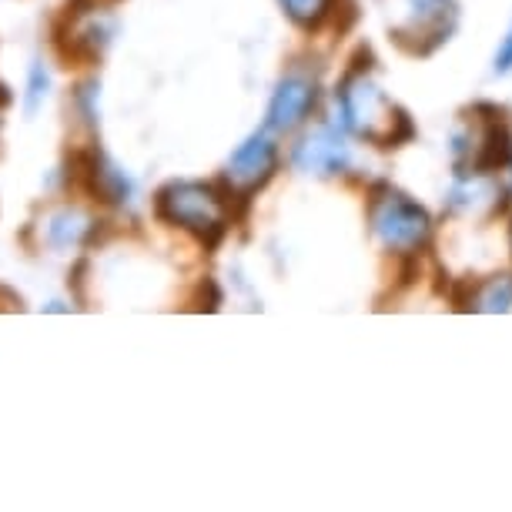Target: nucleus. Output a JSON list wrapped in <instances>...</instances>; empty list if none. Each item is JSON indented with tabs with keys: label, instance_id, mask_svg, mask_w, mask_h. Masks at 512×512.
Listing matches in <instances>:
<instances>
[{
	"label": "nucleus",
	"instance_id": "f257e3e1",
	"mask_svg": "<svg viewBox=\"0 0 512 512\" xmlns=\"http://www.w3.org/2000/svg\"><path fill=\"white\" fill-rule=\"evenodd\" d=\"M338 104H342L345 128L375 148H399V144L415 138L409 114L372 81L369 64L362 67L355 61L349 67L342 88H338Z\"/></svg>",
	"mask_w": 512,
	"mask_h": 512
},
{
	"label": "nucleus",
	"instance_id": "f03ea898",
	"mask_svg": "<svg viewBox=\"0 0 512 512\" xmlns=\"http://www.w3.org/2000/svg\"><path fill=\"white\" fill-rule=\"evenodd\" d=\"M154 211L164 225L191 231L195 238L215 248L228 228V205L211 185L201 181H171L154 198Z\"/></svg>",
	"mask_w": 512,
	"mask_h": 512
},
{
	"label": "nucleus",
	"instance_id": "7ed1b4c3",
	"mask_svg": "<svg viewBox=\"0 0 512 512\" xmlns=\"http://www.w3.org/2000/svg\"><path fill=\"white\" fill-rule=\"evenodd\" d=\"M369 225L375 238L389 251L409 255L419 251L432 235V218L422 205H415L409 195L395 191L389 185H379L369 198Z\"/></svg>",
	"mask_w": 512,
	"mask_h": 512
},
{
	"label": "nucleus",
	"instance_id": "20e7f679",
	"mask_svg": "<svg viewBox=\"0 0 512 512\" xmlns=\"http://www.w3.org/2000/svg\"><path fill=\"white\" fill-rule=\"evenodd\" d=\"M111 41V21L98 14L94 0H67L54 21V47L67 64H94Z\"/></svg>",
	"mask_w": 512,
	"mask_h": 512
},
{
	"label": "nucleus",
	"instance_id": "39448f33",
	"mask_svg": "<svg viewBox=\"0 0 512 512\" xmlns=\"http://www.w3.org/2000/svg\"><path fill=\"white\" fill-rule=\"evenodd\" d=\"M456 154L472 175L499 171L512 154V138H509V128H506V121H502V114L496 108H489V104L472 108L469 131L459 134Z\"/></svg>",
	"mask_w": 512,
	"mask_h": 512
},
{
	"label": "nucleus",
	"instance_id": "423d86ee",
	"mask_svg": "<svg viewBox=\"0 0 512 512\" xmlns=\"http://www.w3.org/2000/svg\"><path fill=\"white\" fill-rule=\"evenodd\" d=\"M456 4L452 0H439V4L412 7V14L402 24L392 27V41L402 47L405 54L429 57L449 41V34L456 31Z\"/></svg>",
	"mask_w": 512,
	"mask_h": 512
},
{
	"label": "nucleus",
	"instance_id": "0eeeda50",
	"mask_svg": "<svg viewBox=\"0 0 512 512\" xmlns=\"http://www.w3.org/2000/svg\"><path fill=\"white\" fill-rule=\"evenodd\" d=\"M67 178L81 191H88L94 201H104V205H121V201H128L131 195V181L94 148L71 154V171H67Z\"/></svg>",
	"mask_w": 512,
	"mask_h": 512
},
{
	"label": "nucleus",
	"instance_id": "6e6552de",
	"mask_svg": "<svg viewBox=\"0 0 512 512\" xmlns=\"http://www.w3.org/2000/svg\"><path fill=\"white\" fill-rule=\"evenodd\" d=\"M278 151L268 134H251L245 144H238V151L228 158V181L238 191H255L262 188L275 171Z\"/></svg>",
	"mask_w": 512,
	"mask_h": 512
},
{
	"label": "nucleus",
	"instance_id": "1a4fd4ad",
	"mask_svg": "<svg viewBox=\"0 0 512 512\" xmlns=\"http://www.w3.org/2000/svg\"><path fill=\"white\" fill-rule=\"evenodd\" d=\"M292 161L305 175L328 178V175L345 171V164H349V144L342 141V134L335 128H318L308 134V138H302V144H298L292 154Z\"/></svg>",
	"mask_w": 512,
	"mask_h": 512
},
{
	"label": "nucleus",
	"instance_id": "9d476101",
	"mask_svg": "<svg viewBox=\"0 0 512 512\" xmlns=\"http://www.w3.org/2000/svg\"><path fill=\"white\" fill-rule=\"evenodd\" d=\"M318 101V91L305 77H285L268 104V131H295Z\"/></svg>",
	"mask_w": 512,
	"mask_h": 512
},
{
	"label": "nucleus",
	"instance_id": "9b49d317",
	"mask_svg": "<svg viewBox=\"0 0 512 512\" xmlns=\"http://www.w3.org/2000/svg\"><path fill=\"white\" fill-rule=\"evenodd\" d=\"M88 231H94V221H88L84 215H77V211H57L51 218V225H47V238H51V245L57 248H67V245H81L84 238H88Z\"/></svg>",
	"mask_w": 512,
	"mask_h": 512
},
{
	"label": "nucleus",
	"instance_id": "f8f14e48",
	"mask_svg": "<svg viewBox=\"0 0 512 512\" xmlns=\"http://www.w3.org/2000/svg\"><path fill=\"white\" fill-rule=\"evenodd\" d=\"M469 308L476 312H509L512 308V278H489L469 298Z\"/></svg>",
	"mask_w": 512,
	"mask_h": 512
},
{
	"label": "nucleus",
	"instance_id": "ddd939ff",
	"mask_svg": "<svg viewBox=\"0 0 512 512\" xmlns=\"http://www.w3.org/2000/svg\"><path fill=\"white\" fill-rule=\"evenodd\" d=\"M278 4H282V11L292 17L298 27H308V31H312V27L325 21L332 0H278Z\"/></svg>",
	"mask_w": 512,
	"mask_h": 512
},
{
	"label": "nucleus",
	"instance_id": "4468645a",
	"mask_svg": "<svg viewBox=\"0 0 512 512\" xmlns=\"http://www.w3.org/2000/svg\"><path fill=\"white\" fill-rule=\"evenodd\" d=\"M44 94H47V74H44V67L37 64L34 71H31V94H27V111H37V104L44 101Z\"/></svg>",
	"mask_w": 512,
	"mask_h": 512
},
{
	"label": "nucleus",
	"instance_id": "2eb2a0df",
	"mask_svg": "<svg viewBox=\"0 0 512 512\" xmlns=\"http://www.w3.org/2000/svg\"><path fill=\"white\" fill-rule=\"evenodd\" d=\"M221 305V292L215 288V282L211 278H205V282L198 285V295H195V308H208V312H215V308Z\"/></svg>",
	"mask_w": 512,
	"mask_h": 512
},
{
	"label": "nucleus",
	"instance_id": "dca6fc26",
	"mask_svg": "<svg viewBox=\"0 0 512 512\" xmlns=\"http://www.w3.org/2000/svg\"><path fill=\"white\" fill-rule=\"evenodd\" d=\"M509 71H512V27L496 51V74H509Z\"/></svg>",
	"mask_w": 512,
	"mask_h": 512
},
{
	"label": "nucleus",
	"instance_id": "f3484780",
	"mask_svg": "<svg viewBox=\"0 0 512 512\" xmlns=\"http://www.w3.org/2000/svg\"><path fill=\"white\" fill-rule=\"evenodd\" d=\"M24 308V298L14 292V288L0 285V312H21Z\"/></svg>",
	"mask_w": 512,
	"mask_h": 512
},
{
	"label": "nucleus",
	"instance_id": "a211bd4d",
	"mask_svg": "<svg viewBox=\"0 0 512 512\" xmlns=\"http://www.w3.org/2000/svg\"><path fill=\"white\" fill-rule=\"evenodd\" d=\"M11 101H14V98H11V91H7L4 84H0V108H7Z\"/></svg>",
	"mask_w": 512,
	"mask_h": 512
},
{
	"label": "nucleus",
	"instance_id": "6ab92c4d",
	"mask_svg": "<svg viewBox=\"0 0 512 512\" xmlns=\"http://www.w3.org/2000/svg\"><path fill=\"white\" fill-rule=\"evenodd\" d=\"M412 7H425V4H439V0H409Z\"/></svg>",
	"mask_w": 512,
	"mask_h": 512
},
{
	"label": "nucleus",
	"instance_id": "aec40b11",
	"mask_svg": "<svg viewBox=\"0 0 512 512\" xmlns=\"http://www.w3.org/2000/svg\"><path fill=\"white\" fill-rule=\"evenodd\" d=\"M509 241H512V231H509Z\"/></svg>",
	"mask_w": 512,
	"mask_h": 512
}]
</instances>
